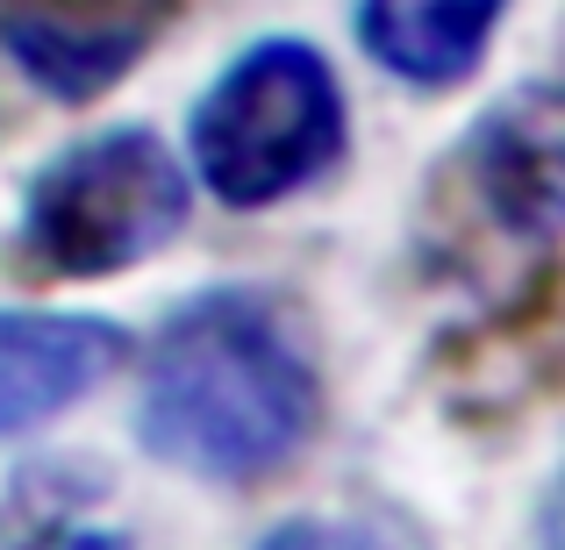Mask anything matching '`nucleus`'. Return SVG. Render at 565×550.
Instances as JSON below:
<instances>
[{"label": "nucleus", "mask_w": 565, "mask_h": 550, "mask_svg": "<svg viewBox=\"0 0 565 550\" xmlns=\"http://www.w3.org/2000/svg\"><path fill=\"white\" fill-rule=\"evenodd\" d=\"M509 0H359V51L401 86L451 94L480 72Z\"/></svg>", "instance_id": "0eeeda50"}, {"label": "nucleus", "mask_w": 565, "mask_h": 550, "mask_svg": "<svg viewBox=\"0 0 565 550\" xmlns=\"http://www.w3.org/2000/svg\"><path fill=\"white\" fill-rule=\"evenodd\" d=\"M180 0H0V51L36 94L86 108L151 57Z\"/></svg>", "instance_id": "39448f33"}, {"label": "nucleus", "mask_w": 565, "mask_h": 550, "mask_svg": "<svg viewBox=\"0 0 565 550\" xmlns=\"http://www.w3.org/2000/svg\"><path fill=\"white\" fill-rule=\"evenodd\" d=\"M458 207L494 244H523L530 258H552L558 236V186H565V108L552 79H523L466 129L458 158Z\"/></svg>", "instance_id": "20e7f679"}, {"label": "nucleus", "mask_w": 565, "mask_h": 550, "mask_svg": "<svg viewBox=\"0 0 565 550\" xmlns=\"http://www.w3.org/2000/svg\"><path fill=\"white\" fill-rule=\"evenodd\" d=\"M129 358V330L72 308H0V436L79 408Z\"/></svg>", "instance_id": "423d86ee"}, {"label": "nucleus", "mask_w": 565, "mask_h": 550, "mask_svg": "<svg viewBox=\"0 0 565 550\" xmlns=\"http://www.w3.org/2000/svg\"><path fill=\"white\" fill-rule=\"evenodd\" d=\"M316 336L273 287H207L166 315L137 379V443L201 486H258L322 429Z\"/></svg>", "instance_id": "f257e3e1"}, {"label": "nucleus", "mask_w": 565, "mask_h": 550, "mask_svg": "<svg viewBox=\"0 0 565 550\" xmlns=\"http://www.w3.org/2000/svg\"><path fill=\"white\" fill-rule=\"evenodd\" d=\"M43 550H137L122 537V529H65L57 543H43Z\"/></svg>", "instance_id": "9d476101"}, {"label": "nucleus", "mask_w": 565, "mask_h": 550, "mask_svg": "<svg viewBox=\"0 0 565 550\" xmlns=\"http://www.w3.org/2000/svg\"><path fill=\"white\" fill-rule=\"evenodd\" d=\"M193 215V180L158 129H94L43 158L22 193V258L51 279H115L172 244Z\"/></svg>", "instance_id": "7ed1b4c3"}, {"label": "nucleus", "mask_w": 565, "mask_h": 550, "mask_svg": "<svg viewBox=\"0 0 565 550\" xmlns=\"http://www.w3.org/2000/svg\"><path fill=\"white\" fill-rule=\"evenodd\" d=\"M250 550H437L408 515L359 508V515H287Z\"/></svg>", "instance_id": "1a4fd4ad"}, {"label": "nucleus", "mask_w": 565, "mask_h": 550, "mask_svg": "<svg viewBox=\"0 0 565 550\" xmlns=\"http://www.w3.org/2000/svg\"><path fill=\"white\" fill-rule=\"evenodd\" d=\"M108 500V472L94 457H29L0 494V550H43Z\"/></svg>", "instance_id": "6e6552de"}, {"label": "nucleus", "mask_w": 565, "mask_h": 550, "mask_svg": "<svg viewBox=\"0 0 565 550\" xmlns=\"http://www.w3.org/2000/svg\"><path fill=\"white\" fill-rule=\"evenodd\" d=\"M193 180L236 215L279 207L330 180L351 151V108L337 65L308 36H258L207 79L186 115Z\"/></svg>", "instance_id": "f03ea898"}]
</instances>
